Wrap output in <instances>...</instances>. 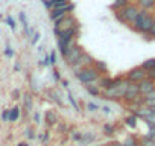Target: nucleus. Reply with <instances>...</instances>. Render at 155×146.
I'll list each match as a JSON object with an SVG mask.
<instances>
[{"label": "nucleus", "mask_w": 155, "mask_h": 146, "mask_svg": "<svg viewBox=\"0 0 155 146\" xmlns=\"http://www.w3.org/2000/svg\"><path fill=\"white\" fill-rule=\"evenodd\" d=\"M138 12H140L138 6H137V5H131V3H128L126 6H123V8L119 9V11H114L116 18H117L120 23H125V25H132Z\"/></svg>", "instance_id": "obj_3"}, {"label": "nucleus", "mask_w": 155, "mask_h": 146, "mask_svg": "<svg viewBox=\"0 0 155 146\" xmlns=\"http://www.w3.org/2000/svg\"><path fill=\"white\" fill-rule=\"evenodd\" d=\"M128 85H129V81L125 78L120 84L113 85V87H110L108 90H105V91L102 93V98H104V99H110V101H123V96H125V93H126Z\"/></svg>", "instance_id": "obj_4"}, {"label": "nucleus", "mask_w": 155, "mask_h": 146, "mask_svg": "<svg viewBox=\"0 0 155 146\" xmlns=\"http://www.w3.org/2000/svg\"><path fill=\"white\" fill-rule=\"evenodd\" d=\"M146 137L155 141V126H149V131H147V134H146Z\"/></svg>", "instance_id": "obj_35"}, {"label": "nucleus", "mask_w": 155, "mask_h": 146, "mask_svg": "<svg viewBox=\"0 0 155 146\" xmlns=\"http://www.w3.org/2000/svg\"><path fill=\"white\" fill-rule=\"evenodd\" d=\"M56 126H58V129H59V131H61V132H67V129H68V126H67V125H65V123H64V122H61V125H59V123H58V125H56Z\"/></svg>", "instance_id": "obj_41"}, {"label": "nucleus", "mask_w": 155, "mask_h": 146, "mask_svg": "<svg viewBox=\"0 0 155 146\" xmlns=\"http://www.w3.org/2000/svg\"><path fill=\"white\" fill-rule=\"evenodd\" d=\"M76 25V20H74V17H71V15H64L62 18H59V20H56L55 22V29H59V31H64V29H68V28H71V26H74Z\"/></svg>", "instance_id": "obj_10"}, {"label": "nucleus", "mask_w": 155, "mask_h": 146, "mask_svg": "<svg viewBox=\"0 0 155 146\" xmlns=\"http://www.w3.org/2000/svg\"><path fill=\"white\" fill-rule=\"evenodd\" d=\"M49 56H50V64H52V65H55V64L58 62V61H56V52H55V50H52V52L49 53Z\"/></svg>", "instance_id": "obj_38"}, {"label": "nucleus", "mask_w": 155, "mask_h": 146, "mask_svg": "<svg viewBox=\"0 0 155 146\" xmlns=\"http://www.w3.org/2000/svg\"><path fill=\"white\" fill-rule=\"evenodd\" d=\"M74 9V5H71V3H67V5H64V6H59V8H53L52 11H49L50 14H49V17H50V20L52 22H56V20H59V18H62L64 15H67L70 11H73Z\"/></svg>", "instance_id": "obj_7"}, {"label": "nucleus", "mask_w": 155, "mask_h": 146, "mask_svg": "<svg viewBox=\"0 0 155 146\" xmlns=\"http://www.w3.org/2000/svg\"><path fill=\"white\" fill-rule=\"evenodd\" d=\"M155 20V15H152L149 11H144V9H140V12L137 14L134 23L131 25L132 29L141 35H146L149 32V29L152 28V23Z\"/></svg>", "instance_id": "obj_1"}, {"label": "nucleus", "mask_w": 155, "mask_h": 146, "mask_svg": "<svg viewBox=\"0 0 155 146\" xmlns=\"http://www.w3.org/2000/svg\"><path fill=\"white\" fill-rule=\"evenodd\" d=\"M140 146H155V141L147 138L146 135H143V137H140Z\"/></svg>", "instance_id": "obj_28"}, {"label": "nucleus", "mask_w": 155, "mask_h": 146, "mask_svg": "<svg viewBox=\"0 0 155 146\" xmlns=\"http://www.w3.org/2000/svg\"><path fill=\"white\" fill-rule=\"evenodd\" d=\"M94 140H96V134H94V132H82V137H81V140H79V144H81V146H88V144H91Z\"/></svg>", "instance_id": "obj_16"}, {"label": "nucleus", "mask_w": 155, "mask_h": 146, "mask_svg": "<svg viewBox=\"0 0 155 146\" xmlns=\"http://www.w3.org/2000/svg\"><path fill=\"white\" fill-rule=\"evenodd\" d=\"M53 78H55V81H61V79H62V78H61V75H59V71H58L56 68L53 70Z\"/></svg>", "instance_id": "obj_48"}, {"label": "nucleus", "mask_w": 155, "mask_h": 146, "mask_svg": "<svg viewBox=\"0 0 155 146\" xmlns=\"http://www.w3.org/2000/svg\"><path fill=\"white\" fill-rule=\"evenodd\" d=\"M146 70L144 68H141V65H137V67H132L126 75H125V78L129 81V82H135V84H138L140 81H143L144 78H146Z\"/></svg>", "instance_id": "obj_5"}, {"label": "nucleus", "mask_w": 155, "mask_h": 146, "mask_svg": "<svg viewBox=\"0 0 155 146\" xmlns=\"http://www.w3.org/2000/svg\"><path fill=\"white\" fill-rule=\"evenodd\" d=\"M59 82H61V85H62L64 88H68V81H67V79H61Z\"/></svg>", "instance_id": "obj_49"}, {"label": "nucleus", "mask_w": 155, "mask_h": 146, "mask_svg": "<svg viewBox=\"0 0 155 146\" xmlns=\"http://www.w3.org/2000/svg\"><path fill=\"white\" fill-rule=\"evenodd\" d=\"M140 96H141V95H140V90H138V84L129 82V85H128V88H126V93H125V96H123V101L131 105V104L135 102V99H138Z\"/></svg>", "instance_id": "obj_8"}, {"label": "nucleus", "mask_w": 155, "mask_h": 146, "mask_svg": "<svg viewBox=\"0 0 155 146\" xmlns=\"http://www.w3.org/2000/svg\"><path fill=\"white\" fill-rule=\"evenodd\" d=\"M25 134H26L28 140H34V138H35V131H34L32 128H26V129H25Z\"/></svg>", "instance_id": "obj_34"}, {"label": "nucleus", "mask_w": 155, "mask_h": 146, "mask_svg": "<svg viewBox=\"0 0 155 146\" xmlns=\"http://www.w3.org/2000/svg\"><path fill=\"white\" fill-rule=\"evenodd\" d=\"M129 3V0H114V3L111 5V9L113 11H119V9H122L123 6H126Z\"/></svg>", "instance_id": "obj_24"}, {"label": "nucleus", "mask_w": 155, "mask_h": 146, "mask_svg": "<svg viewBox=\"0 0 155 146\" xmlns=\"http://www.w3.org/2000/svg\"><path fill=\"white\" fill-rule=\"evenodd\" d=\"M67 98H68V102L73 105L74 111H76V113H79V111H81V108H79V105H78V102H76V99H74V96H73V93H71V91H68V93H67Z\"/></svg>", "instance_id": "obj_26"}, {"label": "nucleus", "mask_w": 155, "mask_h": 146, "mask_svg": "<svg viewBox=\"0 0 155 146\" xmlns=\"http://www.w3.org/2000/svg\"><path fill=\"white\" fill-rule=\"evenodd\" d=\"M93 62H94V58L88 53V52H84L79 58L76 59V62L73 64V65H70L71 67V70L76 73L78 70H81V68H84V67H88V65H93Z\"/></svg>", "instance_id": "obj_6"}, {"label": "nucleus", "mask_w": 155, "mask_h": 146, "mask_svg": "<svg viewBox=\"0 0 155 146\" xmlns=\"http://www.w3.org/2000/svg\"><path fill=\"white\" fill-rule=\"evenodd\" d=\"M84 52H85V50H84V47H82V46L76 44L73 49H70V50L65 53V56H64V61H65V64H67V65H73V64L76 62V59L79 58V56H81Z\"/></svg>", "instance_id": "obj_9"}, {"label": "nucleus", "mask_w": 155, "mask_h": 146, "mask_svg": "<svg viewBox=\"0 0 155 146\" xmlns=\"http://www.w3.org/2000/svg\"><path fill=\"white\" fill-rule=\"evenodd\" d=\"M146 78H149V79L155 81V70H153V68H152V70H149V71L146 73Z\"/></svg>", "instance_id": "obj_42"}, {"label": "nucleus", "mask_w": 155, "mask_h": 146, "mask_svg": "<svg viewBox=\"0 0 155 146\" xmlns=\"http://www.w3.org/2000/svg\"><path fill=\"white\" fill-rule=\"evenodd\" d=\"M97 146H108V144H97Z\"/></svg>", "instance_id": "obj_53"}, {"label": "nucleus", "mask_w": 155, "mask_h": 146, "mask_svg": "<svg viewBox=\"0 0 155 146\" xmlns=\"http://www.w3.org/2000/svg\"><path fill=\"white\" fill-rule=\"evenodd\" d=\"M6 25L12 29V31H15V28H17V25H15V20L11 17V15H6Z\"/></svg>", "instance_id": "obj_33"}, {"label": "nucleus", "mask_w": 155, "mask_h": 146, "mask_svg": "<svg viewBox=\"0 0 155 146\" xmlns=\"http://www.w3.org/2000/svg\"><path fill=\"white\" fill-rule=\"evenodd\" d=\"M153 88H155V81H152V79H149V78H144L143 81L138 82V90H140V95H141V96H146V95L150 93Z\"/></svg>", "instance_id": "obj_11"}, {"label": "nucleus", "mask_w": 155, "mask_h": 146, "mask_svg": "<svg viewBox=\"0 0 155 146\" xmlns=\"http://www.w3.org/2000/svg\"><path fill=\"white\" fill-rule=\"evenodd\" d=\"M44 122L47 126H56L59 123V116L55 110H47L44 114Z\"/></svg>", "instance_id": "obj_13"}, {"label": "nucleus", "mask_w": 155, "mask_h": 146, "mask_svg": "<svg viewBox=\"0 0 155 146\" xmlns=\"http://www.w3.org/2000/svg\"><path fill=\"white\" fill-rule=\"evenodd\" d=\"M11 96H12V99H14V101H17V99H20V91L15 88V90L11 93Z\"/></svg>", "instance_id": "obj_44"}, {"label": "nucleus", "mask_w": 155, "mask_h": 146, "mask_svg": "<svg viewBox=\"0 0 155 146\" xmlns=\"http://www.w3.org/2000/svg\"><path fill=\"white\" fill-rule=\"evenodd\" d=\"M43 3H44V6H46L49 11H52V9H53V6H52V2H50V0H43Z\"/></svg>", "instance_id": "obj_46"}, {"label": "nucleus", "mask_w": 155, "mask_h": 146, "mask_svg": "<svg viewBox=\"0 0 155 146\" xmlns=\"http://www.w3.org/2000/svg\"><path fill=\"white\" fill-rule=\"evenodd\" d=\"M97 87L99 88H104V90H108L110 87H113V78L108 76V75H102L97 79Z\"/></svg>", "instance_id": "obj_15"}, {"label": "nucleus", "mask_w": 155, "mask_h": 146, "mask_svg": "<svg viewBox=\"0 0 155 146\" xmlns=\"http://www.w3.org/2000/svg\"><path fill=\"white\" fill-rule=\"evenodd\" d=\"M38 138L41 140L43 144H47V141L50 140V132H49V131H44L43 134H38Z\"/></svg>", "instance_id": "obj_29"}, {"label": "nucleus", "mask_w": 155, "mask_h": 146, "mask_svg": "<svg viewBox=\"0 0 155 146\" xmlns=\"http://www.w3.org/2000/svg\"><path fill=\"white\" fill-rule=\"evenodd\" d=\"M18 18H20V22H21V25H26L28 22H26V14L21 11V12H18Z\"/></svg>", "instance_id": "obj_43"}, {"label": "nucleus", "mask_w": 155, "mask_h": 146, "mask_svg": "<svg viewBox=\"0 0 155 146\" xmlns=\"http://www.w3.org/2000/svg\"><path fill=\"white\" fill-rule=\"evenodd\" d=\"M123 146H140V140L134 135H128L123 141Z\"/></svg>", "instance_id": "obj_21"}, {"label": "nucleus", "mask_w": 155, "mask_h": 146, "mask_svg": "<svg viewBox=\"0 0 155 146\" xmlns=\"http://www.w3.org/2000/svg\"><path fill=\"white\" fill-rule=\"evenodd\" d=\"M104 134L108 135V137L114 135L116 134V125L114 123H105L104 125Z\"/></svg>", "instance_id": "obj_22"}, {"label": "nucleus", "mask_w": 155, "mask_h": 146, "mask_svg": "<svg viewBox=\"0 0 155 146\" xmlns=\"http://www.w3.org/2000/svg\"><path fill=\"white\" fill-rule=\"evenodd\" d=\"M146 38H147V40H155V20H153V23H152V28H150L149 32L146 34Z\"/></svg>", "instance_id": "obj_32"}, {"label": "nucleus", "mask_w": 155, "mask_h": 146, "mask_svg": "<svg viewBox=\"0 0 155 146\" xmlns=\"http://www.w3.org/2000/svg\"><path fill=\"white\" fill-rule=\"evenodd\" d=\"M101 110H102L105 114H111V107H110V105H104V107H101Z\"/></svg>", "instance_id": "obj_45"}, {"label": "nucleus", "mask_w": 155, "mask_h": 146, "mask_svg": "<svg viewBox=\"0 0 155 146\" xmlns=\"http://www.w3.org/2000/svg\"><path fill=\"white\" fill-rule=\"evenodd\" d=\"M52 2V6L53 8H59V6H64L68 3V0H50Z\"/></svg>", "instance_id": "obj_31"}, {"label": "nucleus", "mask_w": 155, "mask_h": 146, "mask_svg": "<svg viewBox=\"0 0 155 146\" xmlns=\"http://www.w3.org/2000/svg\"><path fill=\"white\" fill-rule=\"evenodd\" d=\"M14 70H15V71H20V64H18V62L15 64V67H14Z\"/></svg>", "instance_id": "obj_52"}, {"label": "nucleus", "mask_w": 155, "mask_h": 146, "mask_svg": "<svg viewBox=\"0 0 155 146\" xmlns=\"http://www.w3.org/2000/svg\"><path fill=\"white\" fill-rule=\"evenodd\" d=\"M5 55H6L8 58H12V56L15 55V52H14V50L11 49V46H9V44H6V49H5Z\"/></svg>", "instance_id": "obj_37"}, {"label": "nucleus", "mask_w": 155, "mask_h": 146, "mask_svg": "<svg viewBox=\"0 0 155 146\" xmlns=\"http://www.w3.org/2000/svg\"><path fill=\"white\" fill-rule=\"evenodd\" d=\"M18 119H20V107L15 105V107H12V108L9 110V120H8V122L15 123Z\"/></svg>", "instance_id": "obj_19"}, {"label": "nucleus", "mask_w": 155, "mask_h": 146, "mask_svg": "<svg viewBox=\"0 0 155 146\" xmlns=\"http://www.w3.org/2000/svg\"><path fill=\"white\" fill-rule=\"evenodd\" d=\"M153 70H155V67H153Z\"/></svg>", "instance_id": "obj_54"}, {"label": "nucleus", "mask_w": 155, "mask_h": 146, "mask_svg": "<svg viewBox=\"0 0 155 146\" xmlns=\"http://www.w3.org/2000/svg\"><path fill=\"white\" fill-rule=\"evenodd\" d=\"M47 96H49V99H50L52 102L58 104L59 107H64V104H62V96L59 95V91H58L56 88H50V90H47Z\"/></svg>", "instance_id": "obj_14"}, {"label": "nucleus", "mask_w": 155, "mask_h": 146, "mask_svg": "<svg viewBox=\"0 0 155 146\" xmlns=\"http://www.w3.org/2000/svg\"><path fill=\"white\" fill-rule=\"evenodd\" d=\"M21 102H23L25 113H32L34 111V98H32V93L25 91L21 95Z\"/></svg>", "instance_id": "obj_12"}, {"label": "nucleus", "mask_w": 155, "mask_h": 146, "mask_svg": "<svg viewBox=\"0 0 155 146\" xmlns=\"http://www.w3.org/2000/svg\"><path fill=\"white\" fill-rule=\"evenodd\" d=\"M93 65L97 68V71L101 73V75H105V73L108 71V65H107V62H104V61H97V59H94Z\"/></svg>", "instance_id": "obj_20"}, {"label": "nucleus", "mask_w": 155, "mask_h": 146, "mask_svg": "<svg viewBox=\"0 0 155 146\" xmlns=\"http://www.w3.org/2000/svg\"><path fill=\"white\" fill-rule=\"evenodd\" d=\"M85 108H87L88 111L94 113V111H99V110H101V105L96 104V102H87V104H85Z\"/></svg>", "instance_id": "obj_27"}, {"label": "nucleus", "mask_w": 155, "mask_h": 146, "mask_svg": "<svg viewBox=\"0 0 155 146\" xmlns=\"http://www.w3.org/2000/svg\"><path fill=\"white\" fill-rule=\"evenodd\" d=\"M110 146H123V143H120V141H113Z\"/></svg>", "instance_id": "obj_50"}, {"label": "nucleus", "mask_w": 155, "mask_h": 146, "mask_svg": "<svg viewBox=\"0 0 155 146\" xmlns=\"http://www.w3.org/2000/svg\"><path fill=\"white\" fill-rule=\"evenodd\" d=\"M125 123L129 126V128H132V129H135L137 128V117H135V114H129L126 119H125Z\"/></svg>", "instance_id": "obj_23"}, {"label": "nucleus", "mask_w": 155, "mask_h": 146, "mask_svg": "<svg viewBox=\"0 0 155 146\" xmlns=\"http://www.w3.org/2000/svg\"><path fill=\"white\" fill-rule=\"evenodd\" d=\"M34 123H35V125H40V123H41V116H40L38 111L34 113Z\"/></svg>", "instance_id": "obj_39"}, {"label": "nucleus", "mask_w": 155, "mask_h": 146, "mask_svg": "<svg viewBox=\"0 0 155 146\" xmlns=\"http://www.w3.org/2000/svg\"><path fill=\"white\" fill-rule=\"evenodd\" d=\"M76 79L79 81L81 84H93V82H97V79L102 76L101 73L97 71V68L94 65H88V67H84L81 70H78L74 73Z\"/></svg>", "instance_id": "obj_2"}, {"label": "nucleus", "mask_w": 155, "mask_h": 146, "mask_svg": "<svg viewBox=\"0 0 155 146\" xmlns=\"http://www.w3.org/2000/svg\"><path fill=\"white\" fill-rule=\"evenodd\" d=\"M137 6H140L144 11H150L155 8V0H137Z\"/></svg>", "instance_id": "obj_17"}, {"label": "nucleus", "mask_w": 155, "mask_h": 146, "mask_svg": "<svg viewBox=\"0 0 155 146\" xmlns=\"http://www.w3.org/2000/svg\"><path fill=\"white\" fill-rule=\"evenodd\" d=\"M81 137H82V132H81V131L73 129V131L70 132V138H71L73 141H79V140H81Z\"/></svg>", "instance_id": "obj_30"}, {"label": "nucleus", "mask_w": 155, "mask_h": 146, "mask_svg": "<svg viewBox=\"0 0 155 146\" xmlns=\"http://www.w3.org/2000/svg\"><path fill=\"white\" fill-rule=\"evenodd\" d=\"M2 120H3V122H8V120H9V110H3V113H2Z\"/></svg>", "instance_id": "obj_40"}, {"label": "nucleus", "mask_w": 155, "mask_h": 146, "mask_svg": "<svg viewBox=\"0 0 155 146\" xmlns=\"http://www.w3.org/2000/svg\"><path fill=\"white\" fill-rule=\"evenodd\" d=\"M143 98H144V99H155V88H153L150 93H147L146 96H143Z\"/></svg>", "instance_id": "obj_47"}, {"label": "nucleus", "mask_w": 155, "mask_h": 146, "mask_svg": "<svg viewBox=\"0 0 155 146\" xmlns=\"http://www.w3.org/2000/svg\"><path fill=\"white\" fill-rule=\"evenodd\" d=\"M85 90H87V93H88L90 96H93V98H99V96H102V91H101V88H99L97 85L85 84Z\"/></svg>", "instance_id": "obj_18"}, {"label": "nucleus", "mask_w": 155, "mask_h": 146, "mask_svg": "<svg viewBox=\"0 0 155 146\" xmlns=\"http://www.w3.org/2000/svg\"><path fill=\"white\" fill-rule=\"evenodd\" d=\"M40 38H41V34L37 31V32L32 35V46H37V43L40 41Z\"/></svg>", "instance_id": "obj_36"}, {"label": "nucleus", "mask_w": 155, "mask_h": 146, "mask_svg": "<svg viewBox=\"0 0 155 146\" xmlns=\"http://www.w3.org/2000/svg\"><path fill=\"white\" fill-rule=\"evenodd\" d=\"M17 146H29V143H28V141H21V143H18Z\"/></svg>", "instance_id": "obj_51"}, {"label": "nucleus", "mask_w": 155, "mask_h": 146, "mask_svg": "<svg viewBox=\"0 0 155 146\" xmlns=\"http://www.w3.org/2000/svg\"><path fill=\"white\" fill-rule=\"evenodd\" d=\"M153 67H155V58H149V59H146V61L141 62V68H144L146 71L152 70Z\"/></svg>", "instance_id": "obj_25"}]
</instances>
